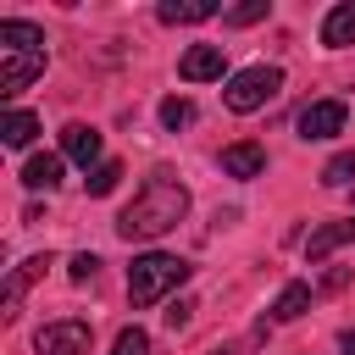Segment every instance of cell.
Wrapping results in <instances>:
<instances>
[{"instance_id": "cell-15", "label": "cell", "mask_w": 355, "mask_h": 355, "mask_svg": "<svg viewBox=\"0 0 355 355\" xmlns=\"http://www.w3.org/2000/svg\"><path fill=\"white\" fill-rule=\"evenodd\" d=\"M61 166H67V155H28L22 183H28V189H55V183H61Z\"/></svg>"}, {"instance_id": "cell-16", "label": "cell", "mask_w": 355, "mask_h": 355, "mask_svg": "<svg viewBox=\"0 0 355 355\" xmlns=\"http://www.w3.org/2000/svg\"><path fill=\"white\" fill-rule=\"evenodd\" d=\"M305 311H311V283H288L272 305V322H300Z\"/></svg>"}, {"instance_id": "cell-9", "label": "cell", "mask_w": 355, "mask_h": 355, "mask_svg": "<svg viewBox=\"0 0 355 355\" xmlns=\"http://www.w3.org/2000/svg\"><path fill=\"white\" fill-rule=\"evenodd\" d=\"M222 172H227V178H261V172H266V150H261L255 139H239V144L222 150Z\"/></svg>"}, {"instance_id": "cell-8", "label": "cell", "mask_w": 355, "mask_h": 355, "mask_svg": "<svg viewBox=\"0 0 355 355\" xmlns=\"http://www.w3.org/2000/svg\"><path fill=\"white\" fill-rule=\"evenodd\" d=\"M61 155L78 161L83 172H94V166H100V133L83 128V122H67V128H61Z\"/></svg>"}, {"instance_id": "cell-24", "label": "cell", "mask_w": 355, "mask_h": 355, "mask_svg": "<svg viewBox=\"0 0 355 355\" xmlns=\"http://www.w3.org/2000/svg\"><path fill=\"white\" fill-rule=\"evenodd\" d=\"M44 266H50V255H28V261L17 266V277H22V283H33V277H44Z\"/></svg>"}, {"instance_id": "cell-3", "label": "cell", "mask_w": 355, "mask_h": 355, "mask_svg": "<svg viewBox=\"0 0 355 355\" xmlns=\"http://www.w3.org/2000/svg\"><path fill=\"white\" fill-rule=\"evenodd\" d=\"M277 89H283V72L261 61V67L233 72V78H227V89H222V100H227V111H239V116H244V111H261Z\"/></svg>"}, {"instance_id": "cell-22", "label": "cell", "mask_w": 355, "mask_h": 355, "mask_svg": "<svg viewBox=\"0 0 355 355\" xmlns=\"http://www.w3.org/2000/svg\"><path fill=\"white\" fill-rule=\"evenodd\" d=\"M67 272H72V283H89V277L100 272V255H89V250H83V255H72V261H67Z\"/></svg>"}, {"instance_id": "cell-1", "label": "cell", "mask_w": 355, "mask_h": 355, "mask_svg": "<svg viewBox=\"0 0 355 355\" xmlns=\"http://www.w3.org/2000/svg\"><path fill=\"white\" fill-rule=\"evenodd\" d=\"M183 211H189V189L172 183L166 172H155V178L133 194V205L116 216V233H122L128 244H139V239H161V233H172V227L183 222Z\"/></svg>"}, {"instance_id": "cell-5", "label": "cell", "mask_w": 355, "mask_h": 355, "mask_svg": "<svg viewBox=\"0 0 355 355\" xmlns=\"http://www.w3.org/2000/svg\"><path fill=\"white\" fill-rule=\"evenodd\" d=\"M39 72H44V50H0V94L6 100H17Z\"/></svg>"}, {"instance_id": "cell-4", "label": "cell", "mask_w": 355, "mask_h": 355, "mask_svg": "<svg viewBox=\"0 0 355 355\" xmlns=\"http://www.w3.org/2000/svg\"><path fill=\"white\" fill-rule=\"evenodd\" d=\"M33 344H39V355H89V322H78V316L44 322Z\"/></svg>"}, {"instance_id": "cell-21", "label": "cell", "mask_w": 355, "mask_h": 355, "mask_svg": "<svg viewBox=\"0 0 355 355\" xmlns=\"http://www.w3.org/2000/svg\"><path fill=\"white\" fill-rule=\"evenodd\" d=\"M111 355H150V333L144 327H122L116 344H111Z\"/></svg>"}, {"instance_id": "cell-6", "label": "cell", "mask_w": 355, "mask_h": 355, "mask_svg": "<svg viewBox=\"0 0 355 355\" xmlns=\"http://www.w3.org/2000/svg\"><path fill=\"white\" fill-rule=\"evenodd\" d=\"M344 122H349L344 100H311L300 111V139H333V133H344Z\"/></svg>"}, {"instance_id": "cell-20", "label": "cell", "mask_w": 355, "mask_h": 355, "mask_svg": "<svg viewBox=\"0 0 355 355\" xmlns=\"http://www.w3.org/2000/svg\"><path fill=\"white\" fill-rule=\"evenodd\" d=\"M161 122L178 133V128H189V122H194V105H189L183 94H172V100H161Z\"/></svg>"}, {"instance_id": "cell-2", "label": "cell", "mask_w": 355, "mask_h": 355, "mask_svg": "<svg viewBox=\"0 0 355 355\" xmlns=\"http://www.w3.org/2000/svg\"><path fill=\"white\" fill-rule=\"evenodd\" d=\"M189 261L183 255H166V250H150V255H133L128 266V300L133 305H161L178 283H189Z\"/></svg>"}, {"instance_id": "cell-11", "label": "cell", "mask_w": 355, "mask_h": 355, "mask_svg": "<svg viewBox=\"0 0 355 355\" xmlns=\"http://www.w3.org/2000/svg\"><path fill=\"white\" fill-rule=\"evenodd\" d=\"M338 244H355V216H349V222H327V227H316V233L305 239V255H311V261H327Z\"/></svg>"}, {"instance_id": "cell-25", "label": "cell", "mask_w": 355, "mask_h": 355, "mask_svg": "<svg viewBox=\"0 0 355 355\" xmlns=\"http://www.w3.org/2000/svg\"><path fill=\"white\" fill-rule=\"evenodd\" d=\"M338 349H344V355H355V327H344V333H338Z\"/></svg>"}, {"instance_id": "cell-10", "label": "cell", "mask_w": 355, "mask_h": 355, "mask_svg": "<svg viewBox=\"0 0 355 355\" xmlns=\"http://www.w3.org/2000/svg\"><path fill=\"white\" fill-rule=\"evenodd\" d=\"M155 17H161L166 28H189V22L216 17V0H161V6H155Z\"/></svg>"}, {"instance_id": "cell-23", "label": "cell", "mask_w": 355, "mask_h": 355, "mask_svg": "<svg viewBox=\"0 0 355 355\" xmlns=\"http://www.w3.org/2000/svg\"><path fill=\"white\" fill-rule=\"evenodd\" d=\"M189 322H194V300H178V305L166 311V327L178 333V327H189Z\"/></svg>"}, {"instance_id": "cell-17", "label": "cell", "mask_w": 355, "mask_h": 355, "mask_svg": "<svg viewBox=\"0 0 355 355\" xmlns=\"http://www.w3.org/2000/svg\"><path fill=\"white\" fill-rule=\"evenodd\" d=\"M116 183H122V161H100V166H94L89 178H83V189H89L94 200H100V194H111Z\"/></svg>"}, {"instance_id": "cell-14", "label": "cell", "mask_w": 355, "mask_h": 355, "mask_svg": "<svg viewBox=\"0 0 355 355\" xmlns=\"http://www.w3.org/2000/svg\"><path fill=\"white\" fill-rule=\"evenodd\" d=\"M33 133H39V116H33V111H6V116H0V139H6L11 150H28Z\"/></svg>"}, {"instance_id": "cell-13", "label": "cell", "mask_w": 355, "mask_h": 355, "mask_svg": "<svg viewBox=\"0 0 355 355\" xmlns=\"http://www.w3.org/2000/svg\"><path fill=\"white\" fill-rule=\"evenodd\" d=\"M0 50H44V28L22 17H0Z\"/></svg>"}, {"instance_id": "cell-7", "label": "cell", "mask_w": 355, "mask_h": 355, "mask_svg": "<svg viewBox=\"0 0 355 355\" xmlns=\"http://www.w3.org/2000/svg\"><path fill=\"white\" fill-rule=\"evenodd\" d=\"M222 67H227L222 44H189V50H183V61H178V78L205 83V78H222Z\"/></svg>"}, {"instance_id": "cell-19", "label": "cell", "mask_w": 355, "mask_h": 355, "mask_svg": "<svg viewBox=\"0 0 355 355\" xmlns=\"http://www.w3.org/2000/svg\"><path fill=\"white\" fill-rule=\"evenodd\" d=\"M266 11H272L266 0H239V6H227V11H222V22H227V28H250V22H261Z\"/></svg>"}, {"instance_id": "cell-18", "label": "cell", "mask_w": 355, "mask_h": 355, "mask_svg": "<svg viewBox=\"0 0 355 355\" xmlns=\"http://www.w3.org/2000/svg\"><path fill=\"white\" fill-rule=\"evenodd\" d=\"M322 183H327V189H344V183H355V150H338V155L322 166Z\"/></svg>"}, {"instance_id": "cell-12", "label": "cell", "mask_w": 355, "mask_h": 355, "mask_svg": "<svg viewBox=\"0 0 355 355\" xmlns=\"http://www.w3.org/2000/svg\"><path fill=\"white\" fill-rule=\"evenodd\" d=\"M322 44H327V50L355 44V0H344V6H333V11L322 17Z\"/></svg>"}]
</instances>
